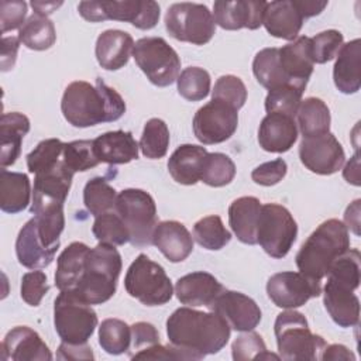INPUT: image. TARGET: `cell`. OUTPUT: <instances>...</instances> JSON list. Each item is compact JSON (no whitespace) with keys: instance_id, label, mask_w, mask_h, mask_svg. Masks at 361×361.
<instances>
[{"instance_id":"24","label":"cell","mask_w":361,"mask_h":361,"mask_svg":"<svg viewBox=\"0 0 361 361\" xmlns=\"http://www.w3.org/2000/svg\"><path fill=\"white\" fill-rule=\"evenodd\" d=\"M152 244L171 262H182L193 251V237L176 220L159 221L152 233Z\"/></svg>"},{"instance_id":"49","label":"cell","mask_w":361,"mask_h":361,"mask_svg":"<svg viewBox=\"0 0 361 361\" xmlns=\"http://www.w3.org/2000/svg\"><path fill=\"white\" fill-rule=\"evenodd\" d=\"M62 161L73 173L85 172L100 164L93 149V140H76L65 142Z\"/></svg>"},{"instance_id":"7","label":"cell","mask_w":361,"mask_h":361,"mask_svg":"<svg viewBox=\"0 0 361 361\" xmlns=\"http://www.w3.org/2000/svg\"><path fill=\"white\" fill-rule=\"evenodd\" d=\"M54 326L61 341L87 344L97 326V314L69 290H61L54 302Z\"/></svg>"},{"instance_id":"13","label":"cell","mask_w":361,"mask_h":361,"mask_svg":"<svg viewBox=\"0 0 361 361\" xmlns=\"http://www.w3.org/2000/svg\"><path fill=\"white\" fill-rule=\"evenodd\" d=\"M192 124L195 137L202 144H220L235 133L238 110L221 100L212 99L195 113Z\"/></svg>"},{"instance_id":"10","label":"cell","mask_w":361,"mask_h":361,"mask_svg":"<svg viewBox=\"0 0 361 361\" xmlns=\"http://www.w3.org/2000/svg\"><path fill=\"white\" fill-rule=\"evenodd\" d=\"M165 28L178 41L203 45L213 38L216 23L207 6L182 1L173 3L166 10Z\"/></svg>"},{"instance_id":"40","label":"cell","mask_w":361,"mask_h":361,"mask_svg":"<svg viewBox=\"0 0 361 361\" xmlns=\"http://www.w3.org/2000/svg\"><path fill=\"white\" fill-rule=\"evenodd\" d=\"M193 240L206 250L217 251L230 243L231 233L224 227L219 216L212 214L195 223Z\"/></svg>"},{"instance_id":"22","label":"cell","mask_w":361,"mask_h":361,"mask_svg":"<svg viewBox=\"0 0 361 361\" xmlns=\"http://www.w3.org/2000/svg\"><path fill=\"white\" fill-rule=\"evenodd\" d=\"M305 17L295 0H276L267 3L262 24L268 34L275 38L293 41L303 25Z\"/></svg>"},{"instance_id":"52","label":"cell","mask_w":361,"mask_h":361,"mask_svg":"<svg viewBox=\"0 0 361 361\" xmlns=\"http://www.w3.org/2000/svg\"><path fill=\"white\" fill-rule=\"evenodd\" d=\"M343 34L337 30H327L310 38V52L314 63H326L336 58L341 45Z\"/></svg>"},{"instance_id":"11","label":"cell","mask_w":361,"mask_h":361,"mask_svg":"<svg viewBox=\"0 0 361 361\" xmlns=\"http://www.w3.org/2000/svg\"><path fill=\"white\" fill-rule=\"evenodd\" d=\"M133 58L148 80L158 87L172 85L179 76L180 59L161 37L140 38L134 44Z\"/></svg>"},{"instance_id":"63","label":"cell","mask_w":361,"mask_h":361,"mask_svg":"<svg viewBox=\"0 0 361 361\" xmlns=\"http://www.w3.org/2000/svg\"><path fill=\"white\" fill-rule=\"evenodd\" d=\"M61 6H62V1H37V0L31 1V7L34 8V13L45 17H48Z\"/></svg>"},{"instance_id":"43","label":"cell","mask_w":361,"mask_h":361,"mask_svg":"<svg viewBox=\"0 0 361 361\" xmlns=\"http://www.w3.org/2000/svg\"><path fill=\"white\" fill-rule=\"evenodd\" d=\"M65 142L58 138L42 140L28 155H27V168L31 173H42L55 168L63 154Z\"/></svg>"},{"instance_id":"15","label":"cell","mask_w":361,"mask_h":361,"mask_svg":"<svg viewBox=\"0 0 361 361\" xmlns=\"http://www.w3.org/2000/svg\"><path fill=\"white\" fill-rule=\"evenodd\" d=\"M302 164L317 175L336 173L345 161V154L338 140L329 131L320 135L303 137L299 145Z\"/></svg>"},{"instance_id":"14","label":"cell","mask_w":361,"mask_h":361,"mask_svg":"<svg viewBox=\"0 0 361 361\" xmlns=\"http://www.w3.org/2000/svg\"><path fill=\"white\" fill-rule=\"evenodd\" d=\"M268 298L281 309H296L303 306L309 299L322 293L320 281H313L302 272H278L267 282Z\"/></svg>"},{"instance_id":"41","label":"cell","mask_w":361,"mask_h":361,"mask_svg":"<svg viewBox=\"0 0 361 361\" xmlns=\"http://www.w3.org/2000/svg\"><path fill=\"white\" fill-rule=\"evenodd\" d=\"M99 344L111 355L127 353L131 344V326L120 319H106L99 327Z\"/></svg>"},{"instance_id":"36","label":"cell","mask_w":361,"mask_h":361,"mask_svg":"<svg viewBox=\"0 0 361 361\" xmlns=\"http://www.w3.org/2000/svg\"><path fill=\"white\" fill-rule=\"evenodd\" d=\"M299 131L303 137L320 135L330 131V110L319 97H307L300 102L296 113Z\"/></svg>"},{"instance_id":"31","label":"cell","mask_w":361,"mask_h":361,"mask_svg":"<svg viewBox=\"0 0 361 361\" xmlns=\"http://www.w3.org/2000/svg\"><path fill=\"white\" fill-rule=\"evenodd\" d=\"M30 131V120L18 111L4 113L0 121V166L13 165L21 152L24 135Z\"/></svg>"},{"instance_id":"42","label":"cell","mask_w":361,"mask_h":361,"mask_svg":"<svg viewBox=\"0 0 361 361\" xmlns=\"http://www.w3.org/2000/svg\"><path fill=\"white\" fill-rule=\"evenodd\" d=\"M140 149L145 158L159 159L165 157L169 147V130L164 120L149 118L140 138Z\"/></svg>"},{"instance_id":"4","label":"cell","mask_w":361,"mask_h":361,"mask_svg":"<svg viewBox=\"0 0 361 361\" xmlns=\"http://www.w3.org/2000/svg\"><path fill=\"white\" fill-rule=\"evenodd\" d=\"M121 267V255L116 247L99 243L89 250L83 275L69 292L87 305H102L116 293Z\"/></svg>"},{"instance_id":"3","label":"cell","mask_w":361,"mask_h":361,"mask_svg":"<svg viewBox=\"0 0 361 361\" xmlns=\"http://www.w3.org/2000/svg\"><path fill=\"white\" fill-rule=\"evenodd\" d=\"M350 248L345 224L337 219L323 221L302 244L296 254L299 272L313 281H322L331 264Z\"/></svg>"},{"instance_id":"17","label":"cell","mask_w":361,"mask_h":361,"mask_svg":"<svg viewBox=\"0 0 361 361\" xmlns=\"http://www.w3.org/2000/svg\"><path fill=\"white\" fill-rule=\"evenodd\" d=\"M73 175L75 173L65 165L62 159L55 168L37 173L34 179L32 203L30 212L34 214L42 207L63 206Z\"/></svg>"},{"instance_id":"20","label":"cell","mask_w":361,"mask_h":361,"mask_svg":"<svg viewBox=\"0 0 361 361\" xmlns=\"http://www.w3.org/2000/svg\"><path fill=\"white\" fill-rule=\"evenodd\" d=\"M298 140V126L293 117L282 113H267L258 128V142L264 151L286 152Z\"/></svg>"},{"instance_id":"6","label":"cell","mask_w":361,"mask_h":361,"mask_svg":"<svg viewBox=\"0 0 361 361\" xmlns=\"http://www.w3.org/2000/svg\"><path fill=\"white\" fill-rule=\"evenodd\" d=\"M124 288L131 298L145 306L165 305L173 295V286L165 269L145 254H140L128 267Z\"/></svg>"},{"instance_id":"2","label":"cell","mask_w":361,"mask_h":361,"mask_svg":"<svg viewBox=\"0 0 361 361\" xmlns=\"http://www.w3.org/2000/svg\"><path fill=\"white\" fill-rule=\"evenodd\" d=\"M61 110L69 124L85 128L118 120L126 113V103L116 89L97 78L94 86L85 80L69 83L62 96Z\"/></svg>"},{"instance_id":"54","label":"cell","mask_w":361,"mask_h":361,"mask_svg":"<svg viewBox=\"0 0 361 361\" xmlns=\"http://www.w3.org/2000/svg\"><path fill=\"white\" fill-rule=\"evenodd\" d=\"M27 3L21 0H3L0 1V24L1 34L7 31L20 30L25 23Z\"/></svg>"},{"instance_id":"46","label":"cell","mask_w":361,"mask_h":361,"mask_svg":"<svg viewBox=\"0 0 361 361\" xmlns=\"http://www.w3.org/2000/svg\"><path fill=\"white\" fill-rule=\"evenodd\" d=\"M34 214L42 244L45 247L59 245V235L65 227L63 206L42 207Z\"/></svg>"},{"instance_id":"1","label":"cell","mask_w":361,"mask_h":361,"mask_svg":"<svg viewBox=\"0 0 361 361\" xmlns=\"http://www.w3.org/2000/svg\"><path fill=\"white\" fill-rule=\"evenodd\" d=\"M231 327L216 312H200L190 306L176 309L166 320L168 341L185 351L190 360L219 353L230 338Z\"/></svg>"},{"instance_id":"59","label":"cell","mask_w":361,"mask_h":361,"mask_svg":"<svg viewBox=\"0 0 361 361\" xmlns=\"http://www.w3.org/2000/svg\"><path fill=\"white\" fill-rule=\"evenodd\" d=\"M320 360H355V355L343 344H331L324 347Z\"/></svg>"},{"instance_id":"44","label":"cell","mask_w":361,"mask_h":361,"mask_svg":"<svg viewBox=\"0 0 361 361\" xmlns=\"http://www.w3.org/2000/svg\"><path fill=\"white\" fill-rule=\"evenodd\" d=\"M92 231L96 240L103 244L116 247L130 243V233L117 212H107L97 216L94 219Z\"/></svg>"},{"instance_id":"9","label":"cell","mask_w":361,"mask_h":361,"mask_svg":"<svg viewBox=\"0 0 361 361\" xmlns=\"http://www.w3.org/2000/svg\"><path fill=\"white\" fill-rule=\"evenodd\" d=\"M114 210L124 221L133 245L152 244V233L158 221L157 206L149 193L142 189H124L117 195Z\"/></svg>"},{"instance_id":"60","label":"cell","mask_w":361,"mask_h":361,"mask_svg":"<svg viewBox=\"0 0 361 361\" xmlns=\"http://www.w3.org/2000/svg\"><path fill=\"white\" fill-rule=\"evenodd\" d=\"M360 203L361 200H354L344 213V224L347 230H351L355 235H360Z\"/></svg>"},{"instance_id":"34","label":"cell","mask_w":361,"mask_h":361,"mask_svg":"<svg viewBox=\"0 0 361 361\" xmlns=\"http://www.w3.org/2000/svg\"><path fill=\"white\" fill-rule=\"evenodd\" d=\"M31 183L25 173L0 169V209L16 214L27 209L31 199Z\"/></svg>"},{"instance_id":"56","label":"cell","mask_w":361,"mask_h":361,"mask_svg":"<svg viewBox=\"0 0 361 361\" xmlns=\"http://www.w3.org/2000/svg\"><path fill=\"white\" fill-rule=\"evenodd\" d=\"M159 343V334L155 329L154 324L147 323V322H137L131 326V344L130 348V358L137 354L141 353L155 344Z\"/></svg>"},{"instance_id":"26","label":"cell","mask_w":361,"mask_h":361,"mask_svg":"<svg viewBox=\"0 0 361 361\" xmlns=\"http://www.w3.org/2000/svg\"><path fill=\"white\" fill-rule=\"evenodd\" d=\"M138 142L130 131L116 130L104 133L93 140V149L99 162L109 165L128 164L138 158Z\"/></svg>"},{"instance_id":"61","label":"cell","mask_w":361,"mask_h":361,"mask_svg":"<svg viewBox=\"0 0 361 361\" xmlns=\"http://www.w3.org/2000/svg\"><path fill=\"white\" fill-rule=\"evenodd\" d=\"M295 3L300 10L302 16L305 17V20L320 14L327 7V1H319V0H295Z\"/></svg>"},{"instance_id":"37","label":"cell","mask_w":361,"mask_h":361,"mask_svg":"<svg viewBox=\"0 0 361 361\" xmlns=\"http://www.w3.org/2000/svg\"><path fill=\"white\" fill-rule=\"evenodd\" d=\"M18 39L30 49L45 51L56 41L54 23L45 16L32 13L18 30Z\"/></svg>"},{"instance_id":"62","label":"cell","mask_w":361,"mask_h":361,"mask_svg":"<svg viewBox=\"0 0 361 361\" xmlns=\"http://www.w3.org/2000/svg\"><path fill=\"white\" fill-rule=\"evenodd\" d=\"M343 175H344V178H345V180L348 183L360 186V159H358V152H355L354 157L347 162Z\"/></svg>"},{"instance_id":"16","label":"cell","mask_w":361,"mask_h":361,"mask_svg":"<svg viewBox=\"0 0 361 361\" xmlns=\"http://www.w3.org/2000/svg\"><path fill=\"white\" fill-rule=\"evenodd\" d=\"M219 313L231 329L237 331H251L261 322V309L250 296L224 289L207 307Z\"/></svg>"},{"instance_id":"35","label":"cell","mask_w":361,"mask_h":361,"mask_svg":"<svg viewBox=\"0 0 361 361\" xmlns=\"http://www.w3.org/2000/svg\"><path fill=\"white\" fill-rule=\"evenodd\" d=\"M252 72L261 86L268 90L276 89L283 85H295L279 62V48H264L252 61ZM299 86V85H295ZM302 87V86H299ZM306 89V87H303Z\"/></svg>"},{"instance_id":"33","label":"cell","mask_w":361,"mask_h":361,"mask_svg":"<svg viewBox=\"0 0 361 361\" xmlns=\"http://www.w3.org/2000/svg\"><path fill=\"white\" fill-rule=\"evenodd\" d=\"M89 250L90 248L85 243L73 241L59 254L55 271V286L59 292L72 290L79 283L85 271Z\"/></svg>"},{"instance_id":"45","label":"cell","mask_w":361,"mask_h":361,"mask_svg":"<svg viewBox=\"0 0 361 361\" xmlns=\"http://www.w3.org/2000/svg\"><path fill=\"white\" fill-rule=\"evenodd\" d=\"M176 83L179 94L189 102L203 100L210 93V75L199 66L185 68L179 73Z\"/></svg>"},{"instance_id":"19","label":"cell","mask_w":361,"mask_h":361,"mask_svg":"<svg viewBox=\"0 0 361 361\" xmlns=\"http://www.w3.org/2000/svg\"><path fill=\"white\" fill-rule=\"evenodd\" d=\"M3 361H49L52 354L39 334L27 326L11 329L1 341Z\"/></svg>"},{"instance_id":"12","label":"cell","mask_w":361,"mask_h":361,"mask_svg":"<svg viewBox=\"0 0 361 361\" xmlns=\"http://www.w3.org/2000/svg\"><path fill=\"white\" fill-rule=\"evenodd\" d=\"M298 235V224L290 212L276 203L261 206L257 244L272 258H283L292 248Z\"/></svg>"},{"instance_id":"18","label":"cell","mask_w":361,"mask_h":361,"mask_svg":"<svg viewBox=\"0 0 361 361\" xmlns=\"http://www.w3.org/2000/svg\"><path fill=\"white\" fill-rule=\"evenodd\" d=\"M267 1L261 0H235L214 1L213 18L223 30H257L262 25Z\"/></svg>"},{"instance_id":"27","label":"cell","mask_w":361,"mask_h":361,"mask_svg":"<svg viewBox=\"0 0 361 361\" xmlns=\"http://www.w3.org/2000/svg\"><path fill=\"white\" fill-rule=\"evenodd\" d=\"M207 149L195 144L179 145L168 159V171L172 179L180 185H195L200 180Z\"/></svg>"},{"instance_id":"51","label":"cell","mask_w":361,"mask_h":361,"mask_svg":"<svg viewBox=\"0 0 361 361\" xmlns=\"http://www.w3.org/2000/svg\"><path fill=\"white\" fill-rule=\"evenodd\" d=\"M212 99L221 100L240 110L247 100V87L240 78L234 75H223L214 83Z\"/></svg>"},{"instance_id":"57","label":"cell","mask_w":361,"mask_h":361,"mask_svg":"<svg viewBox=\"0 0 361 361\" xmlns=\"http://www.w3.org/2000/svg\"><path fill=\"white\" fill-rule=\"evenodd\" d=\"M58 360H94V354L92 348L87 344H68V343H61L58 353H56Z\"/></svg>"},{"instance_id":"47","label":"cell","mask_w":361,"mask_h":361,"mask_svg":"<svg viewBox=\"0 0 361 361\" xmlns=\"http://www.w3.org/2000/svg\"><path fill=\"white\" fill-rule=\"evenodd\" d=\"M235 176V165L230 157L221 152H209L200 180L212 188L228 185Z\"/></svg>"},{"instance_id":"50","label":"cell","mask_w":361,"mask_h":361,"mask_svg":"<svg viewBox=\"0 0 361 361\" xmlns=\"http://www.w3.org/2000/svg\"><path fill=\"white\" fill-rule=\"evenodd\" d=\"M233 360L235 361H250V360H278L279 355L269 353L262 337L255 331H245L238 336L231 345Z\"/></svg>"},{"instance_id":"48","label":"cell","mask_w":361,"mask_h":361,"mask_svg":"<svg viewBox=\"0 0 361 361\" xmlns=\"http://www.w3.org/2000/svg\"><path fill=\"white\" fill-rule=\"evenodd\" d=\"M305 89L295 85H283L276 89L268 90L265 97L267 113H282L295 118L302 102Z\"/></svg>"},{"instance_id":"55","label":"cell","mask_w":361,"mask_h":361,"mask_svg":"<svg viewBox=\"0 0 361 361\" xmlns=\"http://www.w3.org/2000/svg\"><path fill=\"white\" fill-rule=\"evenodd\" d=\"M288 171V165L282 158H276L269 162H264L258 165L251 172V179L261 186H272L279 183Z\"/></svg>"},{"instance_id":"5","label":"cell","mask_w":361,"mask_h":361,"mask_svg":"<svg viewBox=\"0 0 361 361\" xmlns=\"http://www.w3.org/2000/svg\"><path fill=\"white\" fill-rule=\"evenodd\" d=\"M274 331L279 358L286 361L320 360L327 345L322 336L310 331L306 317L293 309H286L276 316Z\"/></svg>"},{"instance_id":"38","label":"cell","mask_w":361,"mask_h":361,"mask_svg":"<svg viewBox=\"0 0 361 361\" xmlns=\"http://www.w3.org/2000/svg\"><path fill=\"white\" fill-rule=\"evenodd\" d=\"M360 251L355 248H348L343 255H340L330 267L327 272V281L336 285L344 286L350 290H355L360 286L361 267H360Z\"/></svg>"},{"instance_id":"32","label":"cell","mask_w":361,"mask_h":361,"mask_svg":"<svg viewBox=\"0 0 361 361\" xmlns=\"http://www.w3.org/2000/svg\"><path fill=\"white\" fill-rule=\"evenodd\" d=\"M261 202L254 196H241L228 207V224L235 237L248 245L257 244V226Z\"/></svg>"},{"instance_id":"39","label":"cell","mask_w":361,"mask_h":361,"mask_svg":"<svg viewBox=\"0 0 361 361\" xmlns=\"http://www.w3.org/2000/svg\"><path fill=\"white\" fill-rule=\"evenodd\" d=\"M117 192L104 178L96 176L86 182L83 189V203L94 217L116 209Z\"/></svg>"},{"instance_id":"23","label":"cell","mask_w":361,"mask_h":361,"mask_svg":"<svg viewBox=\"0 0 361 361\" xmlns=\"http://www.w3.org/2000/svg\"><path fill=\"white\" fill-rule=\"evenodd\" d=\"M59 245L45 247L39 238L35 217L28 220L20 230L16 240V254L18 262L28 269L48 267L58 251Z\"/></svg>"},{"instance_id":"8","label":"cell","mask_w":361,"mask_h":361,"mask_svg":"<svg viewBox=\"0 0 361 361\" xmlns=\"http://www.w3.org/2000/svg\"><path fill=\"white\" fill-rule=\"evenodd\" d=\"M78 11L90 23L117 20L131 23L140 30H151L159 20V4L154 0L80 1Z\"/></svg>"},{"instance_id":"25","label":"cell","mask_w":361,"mask_h":361,"mask_svg":"<svg viewBox=\"0 0 361 361\" xmlns=\"http://www.w3.org/2000/svg\"><path fill=\"white\" fill-rule=\"evenodd\" d=\"M134 39L121 30H106L96 41V59L106 71H117L127 65L133 55Z\"/></svg>"},{"instance_id":"29","label":"cell","mask_w":361,"mask_h":361,"mask_svg":"<svg viewBox=\"0 0 361 361\" xmlns=\"http://www.w3.org/2000/svg\"><path fill=\"white\" fill-rule=\"evenodd\" d=\"M361 41L358 38L343 44L336 55L333 79L336 87L344 94L357 93L361 87Z\"/></svg>"},{"instance_id":"58","label":"cell","mask_w":361,"mask_h":361,"mask_svg":"<svg viewBox=\"0 0 361 361\" xmlns=\"http://www.w3.org/2000/svg\"><path fill=\"white\" fill-rule=\"evenodd\" d=\"M18 47H20V39L18 37H3L1 39V58H0V63H1V71L7 72L10 69H13L16 59H17V52H18Z\"/></svg>"},{"instance_id":"21","label":"cell","mask_w":361,"mask_h":361,"mask_svg":"<svg viewBox=\"0 0 361 361\" xmlns=\"http://www.w3.org/2000/svg\"><path fill=\"white\" fill-rule=\"evenodd\" d=\"M224 290V286L209 272L197 271L179 278L175 283V293L182 305L209 307Z\"/></svg>"},{"instance_id":"53","label":"cell","mask_w":361,"mask_h":361,"mask_svg":"<svg viewBox=\"0 0 361 361\" xmlns=\"http://www.w3.org/2000/svg\"><path fill=\"white\" fill-rule=\"evenodd\" d=\"M49 290L47 275L42 271H31L21 278V298L30 306H38Z\"/></svg>"},{"instance_id":"28","label":"cell","mask_w":361,"mask_h":361,"mask_svg":"<svg viewBox=\"0 0 361 361\" xmlns=\"http://www.w3.org/2000/svg\"><path fill=\"white\" fill-rule=\"evenodd\" d=\"M279 62L295 85L306 87L314 66L310 52V38L302 35L279 48Z\"/></svg>"},{"instance_id":"30","label":"cell","mask_w":361,"mask_h":361,"mask_svg":"<svg viewBox=\"0 0 361 361\" xmlns=\"http://www.w3.org/2000/svg\"><path fill=\"white\" fill-rule=\"evenodd\" d=\"M323 303L337 326L353 327L358 324L360 300L354 290L327 281L323 289Z\"/></svg>"}]
</instances>
